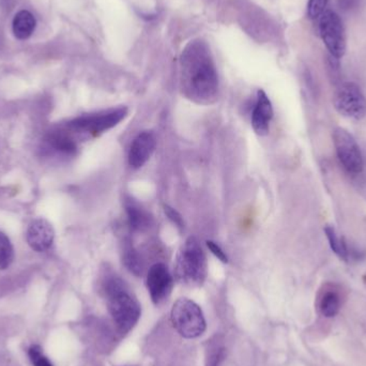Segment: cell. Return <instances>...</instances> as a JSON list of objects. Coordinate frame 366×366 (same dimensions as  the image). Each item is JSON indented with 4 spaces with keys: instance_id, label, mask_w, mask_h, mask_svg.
Masks as SVG:
<instances>
[{
    "instance_id": "obj_1",
    "label": "cell",
    "mask_w": 366,
    "mask_h": 366,
    "mask_svg": "<svg viewBox=\"0 0 366 366\" xmlns=\"http://www.w3.org/2000/svg\"><path fill=\"white\" fill-rule=\"evenodd\" d=\"M182 95L199 105L213 104L219 97V76L210 50L203 41H193L180 60Z\"/></svg>"
},
{
    "instance_id": "obj_2",
    "label": "cell",
    "mask_w": 366,
    "mask_h": 366,
    "mask_svg": "<svg viewBox=\"0 0 366 366\" xmlns=\"http://www.w3.org/2000/svg\"><path fill=\"white\" fill-rule=\"evenodd\" d=\"M102 289L109 312L121 334L128 333L140 320L142 309L128 285L116 274H107Z\"/></svg>"
},
{
    "instance_id": "obj_3",
    "label": "cell",
    "mask_w": 366,
    "mask_h": 366,
    "mask_svg": "<svg viewBox=\"0 0 366 366\" xmlns=\"http://www.w3.org/2000/svg\"><path fill=\"white\" fill-rule=\"evenodd\" d=\"M207 275L208 262L205 250L195 237H190L176 256V280L189 287H199L205 283Z\"/></svg>"
},
{
    "instance_id": "obj_4",
    "label": "cell",
    "mask_w": 366,
    "mask_h": 366,
    "mask_svg": "<svg viewBox=\"0 0 366 366\" xmlns=\"http://www.w3.org/2000/svg\"><path fill=\"white\" fill-rule=\"evenodd\" d=\"M128 109L125 107H113L95 113H88L70 121L66 129L77 134L97 136L115 128L128 116Z\"/></svg>"
},
{
    "instance_id": "obj_5",
    "label": "cell",
    "mask_w": 366,
    "mask_h": 366,
    "mask_svg": "<svg viewBox=\"0 0 366 366\" xmlns=\"http://www.w3.org/2000/svg\"><path fill=\"white\" fill-rule=\"evenodd\" d=\"M170 319L174 328L185 338H196L205 330V320L201 307L189 299L182 298L173 305Z\"/></svg>"
},
{
    "instance_id": "obj_6",
    "label": "cell",
    "mask_w": 366,
    "mask_h": 366,
    "mask_svg": "<svg viewBox=\"0 0 366 366\" xmlns=\"http://www.w3.org/2000/svg\"><path fill=\"white\" fill-rule=\"evenodd\" d=\"M333 103L342 116L354 120H361L366 116V99L357 84H340L334 95Z\"/></svg>"
},
{
    "instance_id": "obj_7",
    "label": "cell",
    "mask_w": 366,
    "mask_h": 366,
    "mask_svg": "<svg viewBox=\"0 0 366 366\" xmlns=\"http://www.w3.org/2000/svg\"><path fill=\"white\" fill-rule=\"evenodd\" d=\"M332 136L338 161L342 167L351 175L361 173L364 166L363 156L354 136L342 128H336Z\"/></svg>"
},
{
    "instance_id": "obj_8",
    "label": "cell",
    "mask_w": 366,
    "mask_h": 366,
    "mask_svg": "<svg viewBox=\"0 0 366 366\" xmlns=\"http://www.w3.org/2000/svg\"><path fill=\"white\" fill-rule=\"evenodd\" d=\"M319 33L330 52L331 56L340 60L346 52L345 29L340 17L331 10L319 17Z\"/></svg>"
},
{
    "instance_id": "obj_9",
    "label": "cell",
    "mask_w": 366,
    "mask_h": 366,
    "mask_svg": "<svg viewBox=\"0 0 366 366\" xmlns=\"http://www.w3.org/2000/svg\"><path fill=\"white\" fill-rule=\"evenodd\" d=\"M147 289L154 304H160L168 298L173 289L174 280L170 270L162 262L154 264L147 273Z\"/></svg>"
},
{
    "instance_id": "obj_10",
    "label": "cell",
    "mask_w": 366,
    "mask_h": 366,
    "mask_svg": "<svg viewBox=\"0 0 366 366\" xmlns=\"http://www.w3.org/2000/svg\"><path fill=\"white\" fill-rule=\"evenodd\" d=\"M156 146V135L152 131H143L137 135L129 149V165L134 170L143 167L154 154Z\"/></svg>"
},
{
    "instance_id": "obj_11",
    "label": "cell",
    "mask_w": 366,
    "mask_h": 366,
    "mask_svg": "<svg viewBox=\"0 0 366 366\" xmlns=\"http://www.w3.org/2000/svg\"><path fill=\"white\" fill-rule=\"evenodd\" d=\"M43 150L48 154L71 158L77 152V144L72 134L66 131H53L44 137Z\"/></svg>"
},
{
    "instance_id": "obj_12",
    "label": "cell",
    "mask_w": 366,
    "mask_h": 366,
    "mask_svg": "<svg viewBox=\"0 0 366 366\" xmlns=\"http://www.w3.org/2000/svg\"><path fill=\"white\" fill-rule=\"evenodd\" d=\"M54 228L44 219L33 221L27 230V244L39 253L50 250L54 244Z\"/></svg>"
},
{
    "instance_id": "obj_13",
    "label": "cell",
    "mask_w": 366,
    "mask_h": 366,
    "mask_svg": "<svg viewBox=\"0 0 366 366\" xmlns=\"http://www.w3.org/2000/svg\"><path fill=\"white\" fill-rule=\"evenodd\" d=\"M273 118V107L267 93L258 90L255 107L252 113V127L256 134L265 136L269 133L270 123Z\"/></svg>"
},
{
    "instance_id": "obj_14",
    "label": "cell",
    "mask_w": 366,
    "mask_h": 366,
    "mask_svg": "<svg viewBox=\"0 0 366 366\" xmlns=\"http://www.w3.org/2000/svg\"><path fill=\"white\" fill-rule=\"evenodd\" d=\"M125 208L128 224L133 232H143L149 228L152 219L146 209L132 197L125 199Z\"/></svg>"
},
{
    "instance_id": "obj_15",
    "label": "cell",
    "mask_w": 366,
    "mask_h": 366,
    "mask_svg": "<svg viewBox=\"0 0 366 366\" xmlns=\"http://www.w3.org/2000/svg\"><path fill=\"white\" fill-rule=\"evenodd\" d=\"M340 306H342L340 291L333 284L324 286L317 299V309L319 313L327 318H332L338 314Z\"/></svg>"
},
{
    "instance_id": "obj_16",
    "label": "cell",
    "mask_w": 366,
    "mask_h": 366,
    "mask_svg": "<svg viewBox=\"0 0 366 366\" xmlns=\"http://www.w3.org/2000/svg\"><path fill=\"white\" fill-rule=\"evenodd\" d=\"M36 26V17L26 10L19 11L13 19V33L19 40H27L33 35Z\"/></svg>"
},
{
    "instance_id": "obj_17",
    "label": "cell",
    "mask_w": 366,
    "mask_h": 366,
    "mask_svg": "<svg viewBox=\"0 0 366 366\" xmlns=\"http://www.w3.org/2000/svg\"><path fill=\"white\" fill-rule=\"evenodd\" d=\"M122 262L125 268L136 277H140L144 272V260L130 240H125L123 242Z\"/></svg>"
},
{
    "instance_id": "obj_18",
    "label": "cell",
    "mask_w": 366,
    "mask_h": 366,
    "mask_svg": "<svg viewBox=\"0 0 366 366\" xmlns=\"http://www.w3.org/2000/svg\"><path fill=\"white\" fill-rule=\"evenodd\" d=\"M327 238H328L329 244L331 250H333L334 254L344 262H348L349 257V244H347L345 239L338 236L334 227H324Z\"/></svg>"
},
{
    "instance_id": "obj_19",
    "label": "cell",
    "mask_w": 366,
    "mask_h": 366,
    "mask_svg": "<svg viewBox=\"0 0 366 366\" xmlns=\"http://www.w3.org/2000/svg\"><path fill=\"white\" fill-rule=\"evenodd\" d=\"M15 258L13 246L7 235L0 232V270H6L12 264Z\"/></svg>"
},
{
    "instance_id": "obj_20",
    "label": "cell",
    "mask_w": 366,
    "mask_h": 366,
    "mask_svg": "<svg viewBox=\"0 0 366 366\" xmlns=\"http://www.w3.org/2000/svg\"><path fill=\"white\" fill-rule=\"evenodd\" d=\"M225 348L217 340L210 342L207 349V359L205 366H220L221 362L224 359Z\"/></svg>"
},
{
    "instance_id": "obj_21",
    "label": "cell",
    "mask_w": 366,
    "mask_h": 366,
    "mask_svg": "<svg viewBox=\"0 0 366 366\" xmlns=\"http://www.w3.org/2000/svg\"><path fill=\"white\" fill-rule=\"evenodd\" d=\"M28 357L33 366H54L50 359L45 356L41 346H31L28 349Z\"/></svg>"
},
{
    "instance_id": "obj_22",
    "label": "cell",
    "mask_w": 366,
    "mask_h": 366,
    "mask_svg": "<svg viewBox=\"0 0 366 366\" xmlns=\"http://www.w3.org/2000/svg\"><path fill=\"white\" fill-rule=\"evenodd\" d=\"M328 0H310L307 6V13L312 19H319L326 11Z\"/></svg>"
},
{
    "instance_id": "obj_23",
    "label": "cell",
    "mask_w": 366,
    "mask_h": 366,
    "mask_svg": "<svg viewBox=\"0 0 366 366\" xmlns=\"http://www.w3.org/2000/svg\"><path fill=\"white\" fill-rule=\"evenodd\" d=\"M164 212H165L166 217H168V220L173 223L174 225H176L178 228H180V230L185 228L183 219H182L181 214L176 209L170 207V205H164Z\"/></svg>"
},
{
    "instance_id": "obj_24",
    "label": "cell",
    "mask_w": 366,
    "mask_h": 366,
    "mask_svg": "<svg viewBox=\"0 0 366 366\" xmlns=\"http://www.w3.org/2000/svg\"><path fill=\"white\" fill-rule=\"evenodd\" d=\"M205 244H207V246H208L209 250H211V253H212L213 255L217 258V259L221 260V262H224V264H227V262H228V256H227V254L225 253L224 250H223V248H221V246H219L217 242L209 240V241L205 242Z\"/></svg>"
},
{
    "instance_id": "obj_25",
    "label": "cell",
    "mask_w": 366,
    "mask_h": 366,
    "mask_svg": "<svg viewBox=\"0 0 366 366\" xmlns=\"http://www.w3.org/2000/svg\"><path fill=\"white\" fill-rule=\"evenodd\" d=\"M359 1L360 0H338V6L344 11H350V10L357 8Z\"/></svg>"
}]
</instances>
